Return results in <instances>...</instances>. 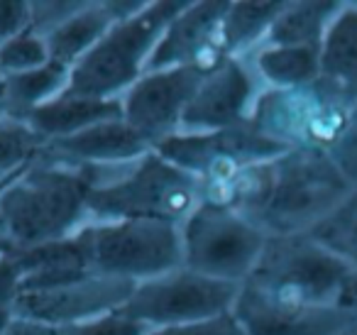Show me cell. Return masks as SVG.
<instances>
[{"instance_id":"1","label":"cell","mask_w":357,"mask_h":335,"mask_svg":"<svg viewBox=\"0 0 357 335\" xmlns=\"http://www.w3.org/2000/svg\"><path fill=\"white\" fill-rule=\"evenodd\" d=\"M350 191L352 184L326 149L291 147L250 167L228 188L206 198L233 206L267 237H282L311 232Z\"/></svg>"},{"instance_id":"2","label":"cell","mask_w":357,"mask_h":335,"mask_svg":"<svg viewBox=\"0 0 357 335\" xmlns=\"http://www.w3.org/2000/svg\"><path fill=\"white\" fill-rule=\"evenodd\" d=\"M96 177L98 169L42 152L0 196L3 255L66 240L89 225V193Z\"/></svg>"},{"instance_id":"3","label":"cell","mask_w":357,"mask_h":335,"mask_svg":"<svg viewBox=\"0 0 357 335\" xmlns=\"http://www.w3.org/2000/svg\"><path fill=\"white\" fill-rule=\"evenodd\" d=\"M204 198L201 179L152 149L123 167L98 169L89 193V213L91 223L162 221L181 225Z\"/></svg>"},{"instance_id":"4","label":"cell","mask_w":357,"mask_h":335,"mask_svg":"<svg viewBox=\"0 0 357 335\" xmlns=\"http://www.w3.org/2000/svg\"><path fill=\"white\" fill-rule=\"evenodd\" d=\"M186 6L189 0H149L132 20L113 25L71 69L69 86L61 96L123 98L144 74L162 32Z\"/></svg>"},{"instance_id":"5","label":"cell","mask_w":357,"mask_h":335,"mask_svg":"<svg viewBox=\"0 0 357 335\" xmlns=\"http://www.w3.org/2000/svg\"><path fill=\"white\" fill-rule=\"evenodd\" d=\"M357 271L318 245L311 235L267 237L245 284L298 306H342V294Z\"/></svg>"},{"instance_id":"6","label":"cell","mask_w":357,"mask_h":335,"mask_svg":"<svg viewBox=\"0 0 357 335\" xmlns=\"http://www.w3.org/2000/svg\"><path fill=\"white\" fill-rule=\"evenodd\" d=\"M264 245L267 235L248 216L215 198H204L181 223V267L228 284L248 281Z\"/></svg>"},{"instance_id":"7","label":"cell","mask_w":357,"mask_h":335,"mask_svg":"<svg viewBox=\"0 0 357 335\" xmlns=\"http://www.w3.org/2000/svg\"><path fill=\"white\" fill-rule=\"evenodd\" d=\"M96 274L139 284L184 265L181 225L162 221H103L86 225Z\"/></svg>"},{"instance_id":"8","label":"cell","mask_w":357,"mask_h":335,"mask_svg":"<svg viewBox=\"0 0 357 335\" xmlns=\"http://www.w3.org/2000/svg\"><path fill=\"white\" fill-rule=\"evenodd\" d=\"M352 113L335 91L321 79L301 89H264L250 115L257 133L284 147L331 149Z\"/></svg>"},{"instance_id":"9","label":"cell","mask_w":357,"mask_h":335,"mask_svg":"<svg viewBox=\"0 0 357 335\" xmlns=\"http://www.w3.org/2000/svg\"><path fill=\"white\" fill-rule=\"evenodd\" d=\"M154 149L172 164L201 179L206 196H213L228 188L250 167L269 162L289 147L257 133L248 123L211 133H176Z\"/></svg>"},{"instance_id":"10","label":"cell","mask_w":357,"mask_h":335,"mask_svg":"<svg viewBox=\"0 0 357 335\" xmlns=\"http://www.w3.org/2000/svg\"><path fill=\"white\" fill-rule=\"evenodd\" d=\"M240 286L243 284H228L176 267L167 274L135 284L132 296L120 311L149 330L184 325L230 313Z\"/></svg>"},{"instance_id":"11","label":"cell","mask_w":357,"mask_h":335,"mask_svg":"<svg viewBox=\"0 0 357 335\" xmlns=\"http://www.w3.org/2000/svg\"><path fill=\"white\" fill-rule=\"evenodd\" d=\"M206 71L204 66H181L142 74L123 96V120L152 147L174 137Z\"/></svg>"},{"instance_id":"12","label":"cell","mask_w":357,"mask_h":335,"mask_svg":"<svg viewBox=\"0 0 357 335\" xmlns=\"http://www.w3.org/2000/svg\"><path fill=\"white\" fill-rule=\"evenodd\" d=\"M262 91V84L248 59L225 57L213 69L206 71L178 133H211L248 125Z\"/></svg>"},{"instance_id":"13","label":"cell","mask_w":357,"mask_h":335,"mask_svg":"<svg viewBox=\"0 0 357 335\" xmlns=\"http://www.w3.org/2000/svg\"><path fill=\"white\" fill-rule=\"evenodd\" d=\"M132 291V281L113 279L93 271L66 284L22 291L17 299V315L64 328L110 311H120Z\"/></svg>"},{"instance_id":"14","label":"cell","mask_w":357,"mask_h":335,"mask_svg":"<svg viewBox=\"0 0 357 335\" xmlns=\"http://www.w3.org/2000/svg\"><path fill=\"white\" fill-rule=\"evenodd\" d=\"M228 6L230 0H189V6L162 32L144 74L181 66L213 69L218 61H223L225 54L220 52L218 32Z\"/></svg>"},{"instance_id":"15","label":"cell","mask_w":357,"mask_h":335,"mask_svg":"<svg viewBox=\"0 0 357 335\" xmlns=\"http://www.w3.org/2000/svg\"><path fill=\"white\" fill-rule=\"evenodd\" d=\"M245 335H340L357 320L342 306H298L243 284L233 306Z\"/></svg>"},{"instance_id":"16","label":"cell","mask_w":357,"mask_h":335,"mask_svg":"<svg viewBox=\"0 0 357 335\" xmlns=\"http://www.w3.org/2000/svg\"><path fill=\"white\" fill-rule=\"evenodd\" d=\"M152 144L137 135L123 118L105 120L69 137L54 140L45 147L47 154L76 167L115 169L152 152Z\"/></svg>"},{"instance_id":"17","label":"cell","mask_w":357,"mask_h":335,"mask_svg":"<svg viewBox=\"0 0 357 335\" xmlns=\"http://www.w3.org/2000/svg\"><path fill=\"white\" fill-rule=\"evenodd\" d=\"M13 257L22 271V291L47 289V286L66 284V281L93 274L86 228H81L76 235L66 240L32 247Z\"/></svg>"},{"instance_id":"18","label":"cell","mask_w":357,"mask_h":335,"mask_svg":"<svg viewBox=\"0 0 357 335\" xmlns=\"http://www.w3.org/2000/svg\"><path fill=\"white\" fill-rule=\"evenodd\" d=\"M123 118V98H84V96H59L52 103L37 108L25 118V123L45 140L69 137L81 130H89L105 120Z\"/></svg>"},{"instance_id":"19","label":"cell","mask_w":357,"mask_h":335,"mask_svg":"<svg viewBox=\"0 0 357 335\" xmlns=\"http://www.w3.org/2000/svg\"><path fill=\"white\" fill-rule=\"evenodd\" d=\"M321 81L357 105V3H342L321 42Z\"/></svg>"},{"instance_id":"20","label":"cell","mask_w":357,"mask_h":335,"mask_svg":"<svg viewBox=\"0 0 357 335\" xmlns=\"http://www.w3.org/2000/svg\"><path fill=\"white\" fill-rule=\"evenodd\" d=\"M287 0H230L220 22L218 42L225 57L245 59L264 45Z\"/></svg>"},{"instance_id":"21","label":"cell","mask_w":357,"mask_h":335,"mask_svg":"<svg viewBox=\"0 0 357 335\" xmlns=\"http://www.w3.org/2000/svg\"><path fill=\"white\" fill-rule=\"evenodd\" d=\"M245 59L262 89H301L321 79V47L262 45Z\"/></svg>"},{"instance_id":"22","label":"cell","mask_w":357,"mask_h":335,"mask_svg":"<svg viewBox=\"0 0 357 335\" xmlns=\"http://www.w3.org/2000/svg\"><path fill=\"white\" fill-rule=\"evenodd\" d=\"M340 8L342 3H335V0H287L264 45L321 47Z\"/></svg>"},{"instance_id":"23","label":"cell","mask_w":357,"mask_h":335,"mask_svg":"<svg viewBox=\"0 0 357 335\" xmlns=\"http://www.w3.org/2000/svg\"><path fill=\"white\" fill-rule=\"evenodd\" d=\"M113 27V20L105 13L100 0H89L86 8L81 13H76L74 17L59 25L56 30L47 32L45 40L50 47L52 61L74 69L91 50L100 42V37Z\"/></svg>"},{"instance_id":"24","label":"cell","mask_w":357,"mask_h":335,"mask_svg":"<svg viewBox=\"0 0 357 335\" xmlns=\"http://www.w3.org/2000/svg\"><path fill=\"white\" fill-rule=\"evenodd\" d=\"M71 79V69L50 61L47 66L35 71H25V74L6 76L0 94H3V103H6V115L17 120H25L37 108L52 103L66 91Z\"/></svg>"},{"instance_id":"25","label":"cell","mask_w":357,"mask_h":335,"mask_svg":"<svg viewBox=\"0 0 357 335\" xmlns=\"http://www.w3.org/2000/svg\"><path fill=\"white\" fill-rule=\"evenodd\" d=\"M45 140L25 120L3 115L0 118V186L17 179L42 152Z\"/></svg>"},{"instance_id":"26","label":"cell","mask_w":357,"mask_h":335,"mask_svg":"<svg viewBox=\"0 0 357 335\" xmlns=\"http://www.w3.org/2000/svg\"><path fill=\"white\" fill-rule=\"evenodd\" d=\"M308 235L357 271V188Z\"/></svg>"},{"instance_id":"27","label":"cell","mask_w":357,"mask_h":335,"mask_svg":"<svg viewBox=\"0 0 357 335\" xmlns=\"http://www.w3.org/2000/svg\"><path fill=\"white\" fill-rule=\"evenodd\" d=\"M52 61L50 47H47L45 35L35 30H27L17 35L15 40L6 42L0 47V69L6 76L25 74V71L42 69Z\"/></svg>"},{"instance_id":"28","label":"cell","mask_w":357,"mask_h":335,"mask_svg":"<svg viewBox=\"0 0 357 335\" xmlns=\"http://www.w3.org/2000/svg\"><path fill=\"white\" fill-rule=\"evenodd\" d=\"M149 333L152 330L147 325L130 318L123 311H110V313L96 315V318L59 328V335H149Z\"/></svg>"},{"instance_id":"29","label":"cell","mask_w":357,"mask_h":335,"mask_svg":"<svg viewBox=\"0 0 357 335\" xmlns=\"http://www.w3.org/2000/svg\"><path fill=\"white\" fill-rule=\"evenodd\" d=\"M89 0H30L32 6V30L47 35L64 25L69 17L81 13Z\"/></svg>"},{"instance_id":"30","label":"cell","mask_w":357,"mask_h":335,"mask_svg":"<svg viewBox=\"0 0 357 335\" xmlns=\"http://www.w3.org/2000/svg\"><path fill=\"white\" fill-rule=\"evenodd\" d=\"M22 294V271L15 257H0V335L17 315V299Z\"/></svg>"},{"instance_id":"31","label":"cell","mask_w":357,"mask_h":335,"mask_svg":"<svg viewBox=\"0 0 357 335\" xmlns=\"http://www.w3.org/2000/svg\"><path fill=\"white\" fill-rule=\"evenodd\" d=\"M328 154L337 164V169L345 174V179L352 184V188H357V105L352 108L347 125L342 128L335 144L328 149Z\"/></svg>"},{"instance_id":"32","label":"cell","mask_w":357,"mask_h":335,"mask_svg":"<svg viewBox=\"0 0 357 335\" xmlns=\"http://www.w3.org/2000/svg\"><path fill=\"white\" fill-rule=\"evenodd\" d=\"M149 335H245L240 328L238 318L230 313H220L213 318H204V320H194V323H184V325H169V328H157Z\"/></svg>"},{"instance_id":"33","label":"cell","mask_w":357,"mask_h":335,"mask_svg":"<svg viewBox=\"0 0 357 335\" xmlns=\"http://www.w3.org/2000/svg\"><path fill=\"white\" fill-rule=\"evenodd\" d=\"M32 30L30 0H0V47Z\"/></svg>"},{"instance_id":"34","label":"cell","mask_w":357,"mask_h":335,"mask_svg":"<svg viewBox=\"0 0 357 335\" xmlns=\"http://www.w3.org/2000/svg\"><path fill=\"white\" fill-rule=\"evenodd\" d=\"M105 8V13L110 15V20H113V25H118V22H128L132 20L135 15H139V13L147 8L149 0H100Z\"/></svg>"},{"instance_id":"35","label":"cell","mask_w":357,"mask_h":335,"mask_svg":"<svg viewBox=\"0 0 357 335\" xmlns=\"http://www.w3.org/2000/svg\"><path fill=\"white\" fill-rule=\"evenodd\" d=\"M3 335H59V328H56V325H50V323H42V320L15 315L13 323L3 330Z\"/></svg>"},{"instance_id":"36","label":"cell","mask_w":357,"mask_h":335,"mask_svg":"<svg viewBox=\"0 0 357 335\" xmlns=\"http://www.w3.org/2000/svg\"><path fill=\"white\" fill-rule=\"evenodd\" d=\"M340 304H342V308L350 311V313L357 318V274L350 279V284H347V289H345V294H342Z\"/></svg>"},{"instance_id":"37","label":"cell","mask_w":357,"mask_h":335,"mask_svg":"<svg viewBox=\"0 0 357 335\" xmlns=\"http://www.w3.org/2000/svg\"><path fill=\"white\" fill-rule=\"evenodd\" d=\"M340 335H357V320H352V323L350 325H347V328L345 330H342V333Z\"/></svg>"},{"instance_id":"38","label":"cell","mask_w":357,"mask_h":335,"mask_svg":"<svg viewBox=\"0 0 357 335\" xmlns=\"http://www.w3.org/2000/svg\"><path fill=\"white\" fill-rule=\"evenodd\" d=\"M6 115V103H3V94H0V118Z\"/></svg>"},{"instance_id":"39","label":"cell","mask_w":357,"mask_h":335,"mask_svg":"<svg viewBox=\"0 0 357 335\" xmlns=\"http://www.w3.org/2000/svg\"><path fill=\"white\" fill-rule=\"evenodd\" d=\"M13 181H15V179H13ZM13 181H10V184H13ZM10 184H3V186H0V196H3V191H6V188L10 186Z\"/></svg>"},{"instance_id":"40","label":"cell","mask_w":357,"mask_h":335,"mask_svg":"<svg viewBox=\"0 0 357 335\" xmlns=\"http://www.w3.org/2000/svg\"><path fill=\"white\" fill-rule=\"evenodd\" d=\"M3 81H6V74H3V69H0V86H3Z\"/></svg>"}]
</instances>
